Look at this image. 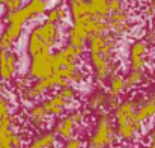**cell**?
<instances>
[{
    "label": "cell",
    "instance_id": "6da1fadb",
    "mask_svg": "<svg viewBox=\"0 0 155 148\" xmlns=\"http://www.w3.org/2000/svg\"><path fill=\"white\" fill-rule=\"evenodd\" d=\"M137 104L134 103L133 97L120 101L117 109L114 110V127L119 141L133 144L139 139L143 132V124L136 116Z\"/></svg>",
    "mask_w": 155,
    "mask_h": 148
},
{
    "label": "cell",
    "instance_id": "7a4b0ae2",
    "mask_svg": "<svg viewBox=\"0 0 155 148\" xmlns=\"http://www.w3.org/2000/svg\"><path fill=\"white\" fill-rule=\"evenodd\" d=\"M119 138L116 133L114 121L108 115V112L98 113L94 129L87 138L86 148H111L117 144Z\"/></svg>",
    "mask_w": 155,
    "mask_h": 148
},
{
    "label": "cell",
    "instance_id": "3957f363",
    "mask_svg": "<svg viewBox=\"0 0 155 148\" xmlns=\"http://www.w3.org/2000/svg\"><path fill=\"white\" fill-rule=\"evenodd\" d=\"M91 68L98 83H107L111 76L119 73V62L116 54H89Z\"/></svg>",
    "mask_w": 155,
    "mask_h": 148
},
{
    "label": "cell",
    "instance_id": "277c9868",
    "mask_svg": "<svg viewBox=\"0 0 155 148\" xmlns=\"http://www.w3.org/2000/svg\"><path fill=\"white\" fill-rule=\"evenodd\" d=\"M107 23L110 26L111 35L116 40L130 35L131 30H133V27H134V23L131 20V9L124 8L122 11H117V12L110 14L108 18H107Z\"/></svg>",
    "mask_w": 155,
    "mask_h": 148
},
{
    "label": "cell",
    "instance_id": "5b68a950",
    "mask_svg": "<svg viewBox=\"0 0 155 148\" xmlns=\"http://www.w3.org/2000/svg\"><path fill=\"white\" fill-rule=\"evenodd\" d=\"M149 46L145 40H134L128 49L130 71H145L148 67Z\"/></svg>",
    "mask_w": 155,
    "mask_h": 148
},
{
    "label": "cell",
    "instance_id": "8992f818",
    "mask_svg": "<svg viewBox=\"0 0 155 148\" xmlns=\"http://www.w3.org/2000/svg\"><path fill=\"white\" fill-rule=\"evenodd\" d=\"M53 67H51V53H44L38 54L30 59L29 68H27V76L35 82V80H42L48 79L53 76Z\"/></svg>",
    "mask_w": 155,
    "mask_h": 148
},
{
    "label": "cell",
    "instance_id": "52a82bcc",
    "mask_svg": "<svg viewBox=\"0 0 155 148\" xmlns=\"http://www.w3.org/2000/svg\"><path fill=\"white\" fill-rule=\"evenodd\" d=\"M32 30H33L51 50L60 44L62 36H63V32H62L60 26H59V24H54V23H50L48 20H45V21H42L41 24L35 26Z\"/></svg>",
    "mask_w": 155,
    "mask_h": 148
},
{
    "label": "cell",
    "instance_id": "ba28073f",
    "mask_svg": "<svg viewBox=\"0 0 155 148\" xmlns=\"http://www.w3.org/2000/svg\"><path fill=\"white\" fill-rule=\"evenodd\" d=\"M116 47H117L116 38L111 33L91 35L87 41L89 54H114Z\"/></svg>",
    "mask_w": 155,
    "mask_h": 148
},
{
    "label": "cell",
    "instance_id": "9c48e42d",
    "mask_svg": "<svg viewBox=\"0 0 155 148\" xmlns=\"http://www.w3.org/2000/svg\"><path fill=\"white\" fill-rule=\"evenodd\" d=\"M18 62H20V56L17 51L0 50V80H3L5 83L12 82L18 70Z\"/></svg>",
    "mask_w": 155,
    "mask_h": 148
},
{
    "label": "cell",
    "instance_id": "30bf717a",
    "mask_svg": "<svg viewBox=\"0 0 155 148\" xmlns=\"http://www.w3.org/2000/svg\"><path fill=\"white\" fill-rule=\"evenodd\" d=\"M77 130H78V126L74 122V119L69 116V113L63 115L62 118H57L56 122L53 124V133L56 135L57 139L66 142L72 138H75L77 135Z\"/></svg>",
    "mask_w": 155,
    "mask_h": 148
},
{
    "label": "cell",
    "instance_id": "8fae6325",
    "mask_svg": "<svg viewBox=\"0 0 155 148\" xmlns=\"http://www.w3.org/2000/svg\"><path fill=\"white\" fill-rule=\"evenodd\" d=\"M42 107H44V110H45V113L48 116H53V118L57 119V118H62L65 115V112L69 107H72V104L69 101H66L65 98H62L56 92V94L47 97V98L42 101Z\"/></svg>",
    "mask_w": 155,
    "mask_h": 148
},
{
    "label": "cell",
    "instance_id": "7c38bea8",
    "mask_svg": "<svg viewBox=\"0 0 155 148\" xmlns=\"http://www.w3.org/2000/svg\"><path fill=\"white\" fill-rule=\"evenodd\" d=\"M26 118H27V122L32 129L41 132L47 127V122H48V115L45 113L44 107H42V103H35L32 104L27 110H26Z\"/></svg>",
    "mask_w": 155,
    "mask_h": 148
},
{
    "label": "cell",
    "instance_id": "4fadbf2b",
    "mask_svg": "<svg viewBox=\"0 0 155 148\" xmlns=\"http://www.w3.org/2000/svg\"><path fill=\"white\" fill-rule=\"evenodd\" d=\"M24 30V26H17V24H8L5 30L0 33V50L3 51H11L14 44L21 38Z\"/></svg>",
    "mask_w": 155,
    "mask_h": 148
},
{
    "label": "cell",
    "instance_id": "5bb4252c",
    "mask_svg": "<svg viewBox=\"0 0 155 148\" xmlns=\"http://www.w3.org/2000/svg\"><path fill=\"white\" fill-rule=\"evenodd\" d=\"M26 53L27 56L32 59L38 54H44V53H51V49L32 30L29 33V38H27V44H26Z\"/></svg>",
    "mask_w": 155,
    "mask_h": 148
},
{
    "label": "cell",
    "instance_id": "9a60e30c",
    "mask_svg": "<svg viewBox=\"0 0 155 148\" xmlns=\"http://www.w3.org/2000/svg\"><path fill=\"white\" fill-rule=\"evenodd\" d=\"M68 9H69V14L72 17V21L80 20L86 15L95 17L92 6L89 5L87 0H68Z\"/></svg>",
    "mask_w": 155,
    "mask_h": 148
},
{
    "label": "cell",
    "instance_id": "2e32d148",
    "mask_svg": "<svg viewBox=\"0 0 155 148\" xmlns=\"http://www.w3.org/2000/svg\"><path fill=\"white\" fill-rule=\"evenodd\" d=\"M107 100H108V94L104 89H95L86 100V107L92 112H105V106H107Z\"/></svg>",
    "mask_w": 155,
    "mask_h": 148
},
{
    "label": "cell",
    "instance_id": "e0dca14e",
    "mask_svg": "<svg viewBox=\"0 0 155 148\" xmlns=\"http://www.w3.org/2000/svg\"><path fill=\"white\" fill-rule=\"evenodd\" d=\"M60 59H62V65L63 67H69V65H78L80 60H81V53L78 51L77 49H74L72 46L66 44L65 47L57 50Z\"/></svg>",
    "mask_w": 155,
    "mask_h": 148
},
{
    "label": "cell",
    "instance_id": "ac0fdd59",
    "mask_svg": "<svg viewBox=\"0 0 155 148\" xmlns=\"http://www.w3.org/2000/svg\"><path fill=\"white\" fill-rule=\"evenodd\" d=\"M57 138L53 132H41L38 136H35L26 148H53L56 147Z\"/></svg>",
    "mask_w": 155,
    "mask_h": 148
},
{
    "label": "cell",
    "instance_id": "d6986e66",
    "mask_svg": "<svg viewBox=\"0 0 155 148\" xmlns=\"http://www.w3.org/2000/svg\"><path fill=\"white\" fill-rule=\"evenodd\" d=\"M105 85H107V92H108L110 95H113V97H119V98H120V95L127 92L125 77H124L120 73H116L114 76H111Z\"/></svg>",
    "mask_w": 155,
    "mask_h": 148
},
{
    "label": "cell",
    "instance_id": "ffe728a7",
    "mask_svg": "<svg viewBox=\"0 0 155 148\" xmlns=\"http://www.w3.org/2000/svg\"><path fill=\"white\" fill-rule=\"evenodd\" d=\"M124 77H125V88H127V91H133V89L145 85L146 80H148L145 71H128V74L124 76Z\"/></svg>",
    "mask_w": 155,
    "mask_h": 148
},
{
    "label": "cell",
    "instance_id": "44dd1931",
    "mask_svg": "<svg viewBox=\"0 0 155 148\" xmlns=\"http://www.w3.org/2000/svg\"><path fill=\"white\" fill-rule=\"evenodd\" d=\"M136 116H137V119H139L142 124L152 121L155 118V103H152L151 100H146L142 106L137 107Z\"/></svg>",
    "mask_w": 155,
    "mask_h": 148
},
{
    "label": "cell",
    "instance_id": "7402d4cb",
    "mask_svg": "<svg viewBox=\"0 0 155 148\" xmlns=\"http://www.w3.org/2000/svg\"><path fill=\"white\" fill-rule=\"evenodd\" d=\"M24 8L29 11L32 20L36 18V17H41L44 14H47L48 11V0H29Z\"/></svg>",
    "mask_w": 155,
    "mask_h": 148
},
{
    "label": "cell",
    "instance_id": "603a6c76",
    "mask_svg": "<svg viewBox=\"0 0 155 148\" xmlns=\"http://www.w3.org/2000/svg\"><path fill=\"white\" fill-rule=\"evenodd\" d=\"M68 15H69V11L63 5H56L50 11H47V20L50 23H54V24L63 23L68 18Z\"/></svg>",
    "mask_w": 155,
    "mask_h": 148
},
{
    "label": "cell",
    "instance_id": "cb8c5ba5",
    "mask_svg": "<svg viewBox=\"0 0 155 148\" xmlns=\"http://www.w3.org/2000/svg\"><path fill=\"white\" fill-rule=\"evenodd\" d=\"M89 5L92 6L94 15L107 20L110 15V0H87Z\"/></svg>",
    "mask_w": 155,
    "mask_h": 148
},
{
    "label": "cell",
    "instance_id": "d4e9b609",
    "mask_svg": "<svg viewBox=\"0 0 155 148\" xmlns=\"http://www.w3.org/2000/svg\"><path fill=\"white\" fill-rule=\"evenodd\" d=\"M32 88L36 91V94L39 95V97H44L45 94H48L50 91L53 89H56V82H54V79L51 77H48V79H42V80H35V82H32Z\"/></svg>",
    "mask_w": 155,
    "mask_h": 148
},
{
    "label": "cell",
    "instance_id": "484cf974",
    "mask_svg": "<svg viewBox=\"0 0 155 148\" xmlns=\"http://www.w3.org/2000/svg\"><path fill=\"white\" fill-rule=\"evenodd\" d=\"M11 110H12V101L9 98V95L8 94H0V122L5 118H8L9 115H12Z\"/></svg>",
    "mask_w": 155,
    "mask_h": 148
},
{
    "label": "cell",
    "instance_id": "4316f807",
    "mask_svg": "<svg viewBox=\"0 0 155 148\" xmlns=\"http://www.w3.org/2000/svg\"><path fill=\"white\" fill-rule=\"evenodd\" d=\"M57 94H59L62 98H65L66 101H69L71 104H74V103L77 101V97H78V92H77V89H75L72 85L59 88V89H57Z\"/></svg>",
    "mask_w": 155,
    "mask_h": 148
},
{
    "label": "cell",
    "instance_id": "83f0119b",
    "mask_svg": "<svg viewBox=\"0 0 155 148\" xmlns=\"http://www.w3.org/2000/svg\"><path fill=\"white\" fill-rule=\"evenodd\" d=\"M30 77L26 74V76H20V77H17V79H14V89L20 94L21 91H24L27 86H30L32 83H30Z\"/></svg>",
    "mask_w": 155,
    "mask_h": 148
},
{
    "label": "cell",
    "instance_id": "f1b7e54d",
    "mask_svg": "<svg viewBox=\"0 0 155 148\" xmlns=\"http://www.w3.org/2000/svg\"><path fill=\"white\" fill-rule=\"evenodd\" d=\"M69 116L74 119V122H75L78 127H81V126L84 124L86 115H84V112H83V110H80V109H72V110L69 112Z\"/></svg>",
    "mask_w": 155,
    "mask_h": 148
},
{
    "label": "cell",
    "instance_id": "f546056e",
    "mask_svg": "<svg viewBox=\"0 0 155 148\" xmlns=\"http://www.w3.org/2000/svg\"><path fill=\"white\" fill-rule=\"evenodd\" d=\"M62 148H84V144H83V141H81L80 138L75 136V138H72V139L63 142Z\"/></svg>",
    "mask_w": 155,
    "mask_h": 148
},
{
    "label": "cell",
    "instance_id": "4dcf8cb0",
    "mask_svg": "<svg viewBox=\"0 0 155 148\" xmlns=\"http://www.w3.org/2000/svg\"><path fill=\"white\" fill-rule=\"evenodd\" d=\"M143 15L146 18H155V0H151L143 8Z\"/></svg>",
    "mask_w": 155,
    "mask_h": 148
},
{
    "label": "cell",
    "instance_id": "1f68e13d",
    "mask_svg": "<svg viewBox=\"0 0 155 148\" xmlns=\"http://www.w3.org/2000/svg\"><path fill=\"white\" fill-rule=\"evenodd\" d=\"M148 46H155V27H149L145 33V38H143Z\"/></svg>",
    "mask_w": 155,
    "mask_h": 148
},
{
    "label": "cell",
    "instance_id": "d6a6232c",
    "mask_svg": "<svg viewBox=\"0 0 155 148\" xmlns=\"http://www.w3.org/2000/svg\"><path fill=\"white\" fill-rule=\"evenodd\" d=\"M146 139H148V144H149V142H155V127H152V129L148 132Z\"/></svg>",
    "mask_w": 155,
    "mask_h": 148
},
{
    "label": "cell",
    "instance_id": "836d02e7",
    "mask_svg": "<svg viewBox=\"0 0 155 148\" xmlns=\"http://www.w3.org/2000/svg\"><path fill=\"white\" fill-rule=\"evenodd\" d=\"M148 100H151L152 103H155V86L149 91V94H148Z\"/></svg>",
    "mask_w": 155,
    "mask_h": 148
},
{
    "label": "cell",
    "instance_id": "e575fe53",
    "mask_svg": "<svg viewBox=\"0 0 155 148\" xmlns=\"http://www.w3.org/2000/svg\"><path fill=\"white\" fill-rule=\"evenodd\" d=\"M0 94H8V91H6V85H5L3 80H0Z\"/></svg>",
    "mask_w": 155,
    "mask_h": 148
},
{
    "label": "cell",
    "instance_id": "d590c367",
    "mask_svg": "<svg viewBox=\"0 0 155 148\" xmlns=\"http://www.w3.org/2000/svg\"><path fill=\"white\" fill-rule=\"evenodd\" d=\"M139 148H155V142H149L148 145H143V147H139Z\"/></svg>",
    "mask_w": 155,
    "mask_h": 148
},
{
    "label": "cell",
    "instance_id": "8d00e7d4",
    "mask_svg": "<svg viewBox=\"0 0 155 148\" xmlns=\"http://www.w3.org/2000/svg\"><path fill=\"white\" fill-rule=\"evenodd\" d=\"M152 77H154V80H155V68H154V73H152Z\"/></svg>",
    "mask_w": 155,
    "mask_h": 148
},
{
    "label": "cell",
    "instance_id": "74e56055",
    "mask_svg": "<svg viewBox=\"0 0 155 148\" xmlns=\"http://www.w3.org/2000/svg\"><path fill=\"white\" fill-rule=\"evenodd\" d=\"M53 148H57V147H53Z\"/></svg>",
    "mask_w": 155,
    "mask_h": 148
},
{
    "label": "cell",
    "instance_id": "f35d334b",
    "mask_svg": "<svg viewBox=\"0 0 155 148\" xmlns=\"http://www.w3.org/2000/svg\"><path fill=\"white\" fill-rule=\"evenodd\" d=\"M148 2H151V0H148Z\"/></svg>",
    "mask_w": 155,
    "mask_h": 148
}]
</instances>
